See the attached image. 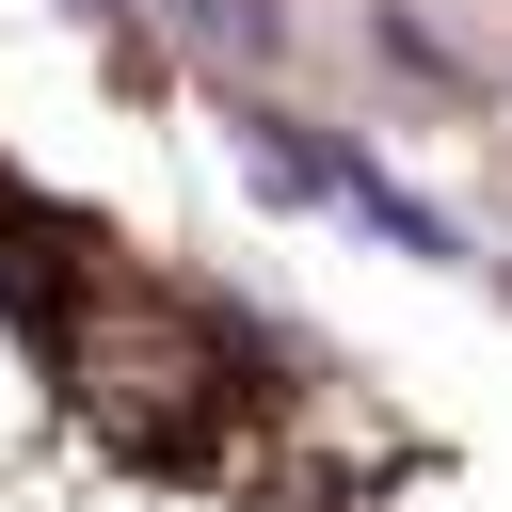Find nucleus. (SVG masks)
I'll use <instances>...</instances> for the list:
<instances>
[{"label": "nucleus", "instance_id": "1", "mask_svg": "<svg viewBox=\"0 0 512 512\" xmlns=\"http://www.w3.org/2000/svg\"><path fill=\"white\" fill-rule=\"evenodd\" d=\"M208 64H288V0H160Z\"/></svg>", "mask_w": 512, "mask_h": 512}, {"label": "nucleus", "instance_id": "2", "mask_svg": "<svg viewBox=\"0 0 512 512\" xmlns=\"http://www.w3.org/2000/svg\"><path fill=\"white\" fill-rule=\"evenodd\" d=\"M368 32H384V48H400V64H416V80H480V48H448V32H432V16H400V0H384V16H368Z\"/></svg>", "mask_w": 512, "mask_h": 512}, {"label": "nucleus", "instance_id": "3", "mask_svg": "<svg viewBox=\"0 0 512 512\" xmlns=\"http://www.w3.org/2000/svg\"><path fill=\"white\" fill-rule=\"evenodd\" d=\"M80 16H96V32H128V16H144V0H80Z\"/></svg>", "mask_w": 512, "mask_h": 512}, {"label": "nucleus", "instance_id": "4", "mask_svg": "<svg viewBox=\"0 0 512 512\" xmlns=\"http://www.w3.org/2000/svg\"><path fill=\"white\" fill-rule=\"evenodd\" d=\"M480 96H512V48H496V64H480Z\"/></svg>", "mask_w": 512, "mask_h": 512}]
</instances>
